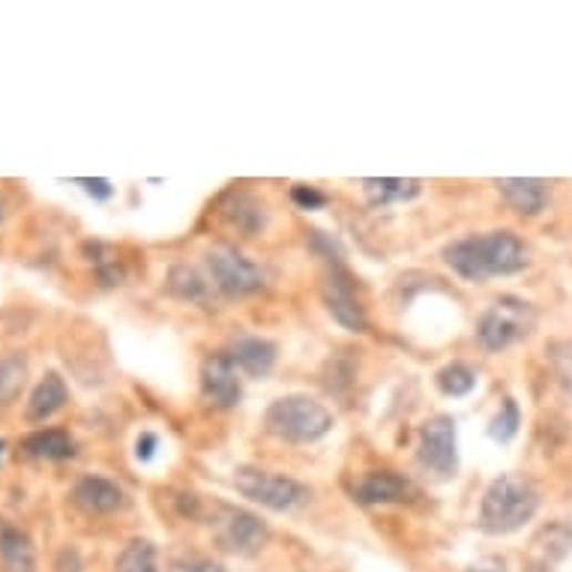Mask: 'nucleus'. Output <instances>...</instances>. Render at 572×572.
I'll return each mask as SVG.
<instances>
[{"label": "nucleus", "instance_id": "obj_1", "mask_svg": "<svg viewBox=\"0 0 572 572\" xmlns=\"http://www.w3.org/2000/svg\"><path fill=\"white\" fill-rule=\"evenodd\" d=\"M443 262L464 282H486L512 276L528 267V249L512 232H489L462 237L443 246Z\"/></svg>", "mask_w": 572, "mask_h": 572}, {"label": "nucleus", "instance_id": "obj_2", "mask_svg": "<svg viewBox=\"0 0 572 572\" xmlns=\"http://www.w3.org/2000/svg\"><path fill=\"white\" fill-rule=\"evenodd\" d=\"M540 510V492L522 473H501L489 482L480 503V528L492 537L522 531Z\"/></svg>", "mask_w": 572, "mask_h": 572}, {"label": "nucleus", "instance_id": "obj_3", "mask_svg": "<svg viewBox=\"0 0 572 572\" xmlns=\"http://www.w3.org/2000/svg\"><path fill=\"white\" fill-rule=\"evenodd\" d=\"M264 429L288 443H315L333 432V413L309 396H285L267 408Z\"/></svg>", "mask_w": 572, "mask_h": 572}, {"label": "nucleus", "instance_id": "obj_4", "mask_svg": "<svg viewBox=\"0 0 572 572\" xmlns=\"http://www.w3.org/2000/svg\"><path fill=\"white\" fill-rule=\"evenodd\" d=\"M537 327V309L531 303L515 300V297H501L494 300L489 309L482 311L477 321V341L486 351H503L512 341L531 336Z\"/></svg>", "mask_w": 572, "mask_h": 572}, {"label": "nucleus", "instance_id": "obj_5", "mask_svg": "<svg viewBox=\"0 0 572 572\" xmlns=\"http://www.w3.org/2000/svg\"><path fill=\"white\" fill-rule=\"evenodd\" d=\"M232 482L243 498L262 503V507H267L273 512H288L311 498L309 489L303 482L294 480V477L264 471V468H252V464L237 468Z\"/></svg>", "mask_w": 572, "mask_h": 572}, {"label": "nucleus", "instance_id": "obj_6", "mask_svg": "<svg viewBox=\"0 0 572 572\" xmlns=\"http://www.w3.org/2000/svg\"><path fill=\"white\" fill-rule=\"evenodd\" d=\"M213 540L219 542V549L241 558L262 552L267 540H270V528L264 524L262 515L249 510L232 507V503H216L211 519Z\"/></svg>", "mask_w": 572, "mask_h": 572}, {"label": "nucleus", "instance_id": "obj_7", "mask_svg": "<svg viewBox=\"0 0 572 572\" xmlns=\"http://www.w3.org/2000/svg\"><path fill=\"white\" fill-rule=\"evenodd\" d=\"M207 270L213 276V285L225 297H234V300L237 297H252V294H258L267 285L262 267L249 262L234 246H216V249L207 252Z\"/></svg>", "mask_w": 572, "mask_h": 572}, {"label": "nucleus", "instance_id": "obj_8", "mask_svg": "<svg viewBox=\"0 0 572 572\" xmlns=\"http://www.w3.org/2000/svg\"><path fill=\"white\" fill-rule=\"evenodd\" d=\"M420 464L438 477H452L459 471V443H456V420L438 413L422 422L420 429Z\"/></svg>", "mask_w": 572, "mask_h": 572}, {"label": "nucleus", "instance_id": "obj_9", "mask_svg": "<svg viewBox=\"0 0 572 572\" xmlns=\"http://www.w3.org/2000/svg\"><path fill=\"white\" fill-rule=\"evenodd\" d=\"M202 392L204 399L219 408V411H228V408H237L243 399V384H241V369L234 366L228 354H213L202 362Z\"/></svg>", "mask_w": 572, "mask_h": 572}, {"label": "nucleus", "instance_id": "obj_10", "mask_svg": "<svg viewBox=\"0 0 572 572\" xmlns=\"http://www.w3.org/2000/svg\"><path fill=\"white\" fill-rule=\"evenodd\" d=\"M324 303H327V309H330V315L341 327H348L354 333L369 330V318H366V311H362V306L354 297L351 279L341 273V267H336L327 285H324Z\"/></svg>", "mask_w": 572, "mask_h": 572}, {"label": "nucleus", "instance_id": "obj_11", "mask_svg": "<svg viewBox=\"0 0 572 572\" xmlns=\"http://www.w3.org/2000/svg\"><path fill=\"white\" fill-rule=\"evenodd\" d=\"M72 503L88 515H111L126 503V492L109 477H81L72 489Z\"/></svg>", "mask_w": 572, "mask_h": 572}, {"label": "nucleus", "instance_id": "obj_12", "mask_svg": "<svg viewBox=\"0 0 572 572\" xmlns=\"http://www.w3.org/2000/svg\"><path fill=\"white\" fill-rule=\"evenodd\" d=\"M417 489L408 477L396 471H371L366 480L357 486V501L366 507H387V503L411 501Z\"/></svg>", "mask_w": 572, "mask_h": 572}, {"label": "nucleus", "instance_id": "obj_13", "mask_svg": "<svg viewBox=\"0 0 572 572\" xmlns=\"http://www.w3.org/2000/svg\"><path fill=\"white\" fill-rule=\"evenodd\" d=\"M498 190L507 198L512 211L522 216H540L549 207V183L540 177H503L498 181Z\"/></svg>", "mask_w": 572, "mask_h": 572}, {"label": "nucleus", "instance_id": "obj_14", "mask_svg": "<svg viewBox=\"0 0 572 572\" xmlns=\"http://www.w3.org/2000/svg\"><path fill=\"white\" fill-rule=\"evenodd\" d=\"M276 345L270 339H262V336H241V339L234 341L232 351V362L237 366L241 371L252 375V378H262L267 371L273 369V362H276Z\"/></svg>", "mask_w": 572, "mask_h": 572}, {"label": "nucleus", "instance_id": "obj_15", "mask_svg": "<svg viewBox=\"0 0 572 572\" xmlns=\"http://www.w3.org/2000/svg\"><path fill=\"white\" fill-rule=\"evenodd\" d=\"M70 402V387L63 381L58 371H49L40 384H37V390L31 392V402H28V411L24 417L31 422H45L49 417L61 411L63 405Z\"/></svg>", "mask_w": 572, "mask_h": 572}, {"label": "nucleus", "instance_id": "obj_16", "mask_svg": "<svg viewBox=\"0 0 572 572\" xmlns=\"http://www.w3.org/2000/svg\"><path fill=\"white\" fill-rule=\"evenodd\" d=\"M222 216L232 222L237 232H243L246 237L258 234L267 225V211L264 204L249 195V192H232L225 202H222Z\"/></svg>", "mask_w": 572, "mask_h": 572}, {"label": "nucleus", "instance_id": "obj_17", "mask_svg": "<svg viewBox=\"0 0 572 572\" xmlns=\"http://www.w3.org/2000/svg\"><path fill=\"white\" fill-rule=\"evenodd\" d=\"M0 570L3 572H37L31 537L19 528L0 524Z\"/></svg>", "mask_w": 572, "mask_h": 572}, {"label": "nucleus", "instance_id": "obj_18", "mask_svg": "<svg viewBox=\"0 0 572 572\" xmlns=\"http://www.w3.org/2000/svg\"><path fill=\"white\" fill-rule=\"evenodd\" d=\"M422 190L420 181L413 177H366L362 181V192H366V202L371 207H387V204L411 202Z\"/></svg>", "mask_w": 572, "mask_h": 572}, {"label": "nucleus", "instance_id": "obj_19", "mask_svg": "<svg viewBox=\"0 0 572 572\" xmlns=\"http://www.w3.org/2000/svg\"><path fill=\"white\" fill-rule=\"evenodd\" d=\"M21 450L31 459H42V462H67L75 456V441L63 429H40V432L24 438Z\"/></svg>", "mask_w": 572, "mask_h": 572}, {"label": "nucleus", "instance_id": "obj_20", "mask_svg": "<svg viewBox=\"0 0 572 572\" xmlns=\"http://www.w3.org/2000/svg\"><path fill=\"white\" fill-rule=\"evenodd\" d=\"M165 288L177 300L202 303V306L211 303V282L204 279L202 273L190 267V264H174L168 270V279H165Z\"/></svg>", "mask_w": 572, "mask_h": 572}, {"label": "nucleus", "instance_id": "obj_21", "mask_svg": "<svg viewBox=\"0 0 572 572\" xmlns=\"http://www.w3.org/2000/svg\"><path fill=\"white\" fill-rule=\"evenodd\" d=\"M28 384V362L10 354V357H0V408H7L19 399V392Z\"/></svg>", "mask_w": 572, "mask_h": 572}, {"label": "nucleus", "instance_id": "obj_22", "mask_svg": "<svg viewBox=\"0 0 572 572\" xmlns=\"http://www.w3.org/2000/svg\"><path fill=\"white\" fill-rule=\"evenodd\" d=\"M114 572H160L156 545L151 540H132L114 563Z\"/></svg>", "mask_w": 572, "mask_h": 572}, {"label": "nucleus", "instance_id": "obj_23", "mask_svg": "<svg viewBox=\"0 0 572 572\" xmlns=\"http://www.w3.org/2000/svg\"><path fill=\"white\" fill-rule=\"evenodd\" d=\"M84 249L91 252V264L102 285H121V282L126 279L121 255L111 249V246H105V243H88Z\"/></svg>", "mask_w": 572, "mask_h": 572}, {"label": "nucleus", "instance_id": "obj_24", "mask_svg": "<svg viewBox=\"0 0 572 572\" xmlns=\"http://www.w3.org/2000/svg\"><path fill=\"white\" fill-rule=\"evenodd\" d=\"M438 387H441L443 396H452V399H462L477 387V375H473L471 366L464 362H450L438 371Z\"/></svg>", "mask_w": 572, "mask_h": 572}, {"label": "nucleus", "instance_id": "obj_25", "mask_svg": "<svg viewBox=\"0 0 572 572\" xmlns=\"http://www.w3.org/2000/svg\"><path fill=\"white\" fill-rule=\"evenodd\" d=\"M519 426H522L519 405H515V399H503L501 411L494 413L492 422H489V438L498 443H510L519 435Z\"/></svg>", "mask_w": 572, "mask_h": 572}, {"label": "nucleus", "instance_id": "obj_26", "mask_svg": "<svg viewBox=\"0 0 572 572\" xmlns=\"http://www.w3.org/2000/svg\"><path fill=\"white\" fill-rule=\"evenodd\" d=\"M545 354H549V366L554 371V381L561 384L563 390L572 396V339L552 341L545 348Z\"/></svg>", "mask_w": 572, "mask_h": 572}, {"label": "nucleus", "instance_id": "obj_27", "mask_svg": "<svg viewBox=\"0 0 572 572\" xmlns=\"http://www.w3.org/2000/svg\"><path fill=\"white\" fill-rule=\"evenodd\" d=\"M292 202L297 204V207H303V211H318V207H324L327 204V195H324L318 186H306V183H297L292 190Z\"/></svg>", "mask_w": 572, "mask_h": 572}, {"label": "nucleus", "instance_id": "obj_28", "mask_svg": "<svg viewBox=\"0 0 572 572\" xmlns=\"http://www.w3.org/2000/svg\"><path fill=\"white\" fill-rule=\"evenodd\" d=\"M309 246H311V249L321 252L324 258H327V262H330V264H336V267H341V258H345V255H341L339 241H333L330 234L311 232V234H309Z\"/></svg>", "mask_w": 572, "mask_h": 572}, {"label": "nucleus", "instance_id": "obj_29", "mask_svg": "<svg viewBox=\"0 0 572 572\" xmlns=\"http://www.w3.org/2000/svg\"><path fill=\"white\" fill-rule=\"evenodd\" d=\"M81 186H84V192L91 195V198H96V202H109L111 195H114V186H111L109 181H102V177H96V181H79Z\"/></svg>", "mask_w": 572, "mask_h": 572}, {"label": "nucleus", "instance_id": "obj_30", "mask_svg": "<svg viewBox=\"0 0 572 572\" xmlns=\"http://www.w3.org/2000/svg\"><path fill=\"white\" fill-rule=\"evenodd\" d=\"M156 447H160V438L153 432H144L139 438V443H135V456H139L141 462H151L153 452H156Z\"/></svg>", "mask_w": 572, "mask_h": 572}, {"label": "nucleus", "instance_id": "obj_31", "mask_svg": "<svg viewBox=\"0 0 572 572\" xmlns=\"http://www.w3.org/2000/svg\"><path fill=\"white\" fill-rule=\"evenodd\" d=\"M177 572H225V566H219V563L213 561H190L183 563V566H177Z\"/></svg>", "mask_w": 572, "mask_h": 572}, {"label": "nucleus", "instance_id": "obj_32", "mask_svg": "<svg viewBox=\"0 0 572 572\" xmlns=\"http://www.w3.org/2000/svg\"><path fill=\"white\" fill-rule=\"evenodd\" d=\"M3 219H7V202L0 198V225H3Z\"/></svg>", "mask_w": 572, "mask_h": 572}, {"label": "nucleus", "instance_id": "obj_33", "mask_svg": "<svg viewBox=\"0 0 572 572\" xmlns=\"http://www.w3.org/2000/svg\"><path fill=\"white\" fill-rule=\"evenodd\" d=\"M3 456H7V441H0V464H3Z\"/></svg>", "mask_w": 572, "mask_h": 572}, {"label": "nucleus", "instance_id": "obj_34", "mask_svg": "<svg viewBox=\"0 0 572 572\" xmlns=\"http://www.w3.org/2000/svg\"><path fill=\"white\" fill-rule=\"evenodd\" d=\"M471 572H501V570H471Z\"/></svg>", "mask_w": 572, "mask_h": 572}]
</instances>
